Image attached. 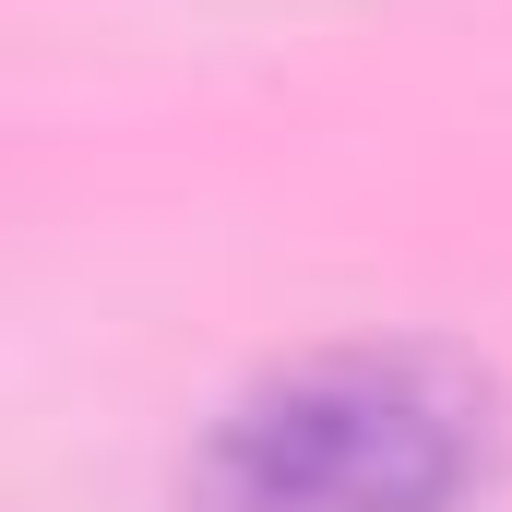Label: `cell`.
Listing matches in <instances>:
<instances>
[{
  "label": "cell",
  "instance_id": "obj_1",
  "mask_svg": "<svg viewBox=\"0 0 512 512\" xmlns=\"http://www.w3.org/2000/svg\"><path fill=\"white\" fill-rule=\"evenodd\" d=\"M489 393L417 346H334L251 382L191 453V512H477Z\"/></svg>",
  "mask_w": 512,
  "mask_h": 512
}]
</instances>
